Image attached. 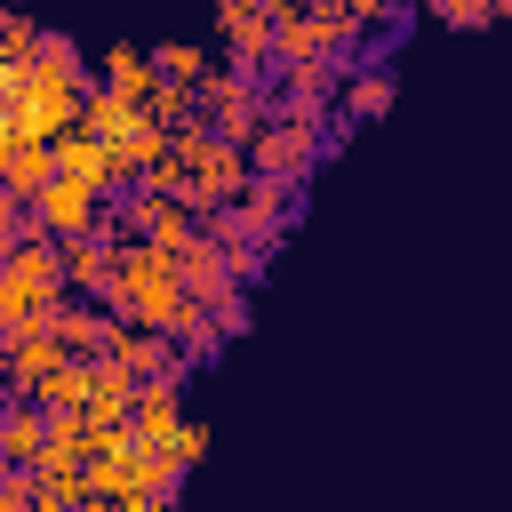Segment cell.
<instances>
[{
	"instance_id": "obj_11",
	"label": "cell",
	"mask_w": 512,
	"mask_h": 512,
	"mask_svg": "<svg viewBox=\"0 0 512 512\" xmlns=\"http://www.w3.org/2000/svg\"><path fill=\"white\" fill-rule=\"evenodd\" d=\"M392 88H400V80H392V64H360V56H352V64H344V104H336V112L360 128V120L392 112Z\"/></svg>"
},
{
	"instance_id": "obj_12",
	"label": "cell",
	"mask_w": 512,
	"mask_h": 512,
	"mask_svg": "<svg viewBox=\"0 0 512 512\" xmlns=\"http://www.w3.org/2000/svg\"><path fill=\"white\" fill-rule=\"evenodd\" d=\"M128 400H136V376H128L112 352H96V376H88V400H80V408L112 432V424H128Z\"/></svg>"
},
{
	"instance_id": "obj_1",
	"label": "cell",
	"mask_w": 512,
	"mask_h": 512,
	"mask_svg": "<svg viewBox=\"0 0 512 512\" xmlns=\"http://www.w3.org/2000/svg\"><path fill=\"white\" fill-rule=\"evenodd\" d=\"M176 152H184V200L208 216L224 208L240 184H248V144L216 136V128H176Z\"/></svg>"
},
{
	"instance_id": "obj_5",
	"label": "cell",
	"mask_w": 512,
	"mask_h": 512,
	"mask_svg": "<svg viewBox=\"0 0 512 512\" xmlns=\"http://www.w3.org/2000/svg\"><path fill=\"white\" fill-rule=\"evenodd\" d=\"M216 40H224V56L248 80H264V64H272V8L264 0H216Z\"/></svg>"
},
{
	"instance_id": "obj_7",
	"label": "cell",
	"mask_w": 512,
	"mask_h": 512,
	"mask_svg": "<svg viewBox=\"0 0 512 512\" xmlns=\"http://www.w3.org/2000/svg\"><path fill=\"white\" fill-rule=\"evenodd\" d=\"M32 216H40V232H56V240H64V232H88V224L104 216V192L56 168V176H48L40 192H32Z\"/></svg>"
},
{
	"instance_id": "obj_13",
	"label": "cell",
	"mask_w": 512,
	"mask_h": 512,
	"mask_svg": "<svg viewBox=\"0 0 512 512\" xmlns=\"http://www.w3.org/2000/svg\"><path fill=\"white\" fill-rule=\"evenodd\" d=\"M48 176H56V144H48V136H16L8 160H0V184H8L16 200H32Z\"/></svg>"
},
{
	"instance_id": "obj_16",
	"label": "cell",
	"mask_w": 512,
	"mask_h": 512,
	"mask_svg": "<svg viewBox=\"0 0 512 512\" xmlns=\"http://www.w3.org/2000/svg\"><path fill=\"white\" fill-rule=\"evenodd\" d=\"M32 72H48V80H72L80 96H88V80H96V72L80 64V48H72V32H40V40H32Z\"/></svg>"
},
{
	"instance_id": "obj_23",
	"label": "cell",
	"mask_w": 512,
	"mask_h": 512,
	"mask_svg": "<svg viewBox=\"0 0 512 512\" xmlns=\"http://www.w3.org/2000/svg\"><path fill=\"white\" fill-rule=\"evenodd\" d=\"M24 80H32V56H16V48H0V104H8V96H16Z\"/></svg>"
},
{
	"instance_id": "obj_18",
	"label": "cell",
	"mask_w": 512,
	"mask_h": 512,
	"mask_svg": "<svg viewBox=\"0 0 512 512\" xmlns=\"http://www.w3.org/2000/svg\"><path fill=\"white\" fill-rule=\"evenodd\" d=\"M200 456H208V424H192V416H184V424L160 440V464H168V472H192Z\"/></svg>"
},
{
	"instance_id": "obj_21",
	"label": "cell",
	"mask_w": 512,
	"mask_h": 512,
	"mask_svg": "<svg viewBox=\"0 0 512 512\" xmlns=\"http://www.w3.org/2000/svg\"><path fill=\"white\" fill-rule=\"evenodd\" d=\"M32 40H40V24H32L24 8H0V48H16V56H32Z\"/></svg>"
},
{
	"instance_id": "obj_26",
	"label": "cell",
	"mask_w": 512,
	"mask_h": 512,
	"mask_svg": "<svg viewBox=\"0 0 512 512\" xmlns=\"http://www.w3.org/2000/svg\"><path fill=\"white\" fill-rule=\"evenodd\" d=\"M488 8H496V16H512V0H488Z\"/></svg>"
},
{
	"instance_id": "obj_10",
	"label": "cell",
	"mask_w": 512,
	"mask_h": 512,
	"mask_svg": "<svg viewBox=\"0 0 512 512\" xmlns=\"http://www.w3.org/2000/svg\"><path fill=\"white\" fill-rule=\"evenodd\" d=\"M40 448H48V408L32 392H8L0 400V456L8 464H40Z\"/></svg>"
},
{
	"instance_id": "obj_22",
	"label": "cell",
	"mask_w": 512,
	"mask_h": 512,
	"mask_svg": "<svg viewBox=\"0 0 512 512\" xmlns=\"http://www.w3.org/2000/svg\"><path fill=\"white\" fill-rule=\"evenodd\" d=\"M424 8H432L440 24H488V16H496L488 0H424Z\"/></svg>"
},
{
	"instance_id": "obj_24",
	"label": "cell",
	"mask_w": 512,
	"mask_h": 512,
	"mask_svg": "<svg viewBox=\"0 0 512 512\" xmlns=\"http://www.w3.org/2000/svg\"><path fill=\"white\" fill-rule=\"evenodd\" d=\"M8 144H16V120H8V104H0V160H8Z\"/></svg>"
},
{
	"instance_id": "obj_9",
	"label": "cell",
	"mask_w": 512,
	"mask_h": 512,
	"mask_svg": "<svg viewBox=\"0 0 512 512\" xmlns=\"http://www.w3.org/2000/svg\"><path fill=\"white\" fill-rule=\"evenodd\" d=\"M184 424V400H176V376H144L136 384V400H128V432L144 440V448H160L168 432Z\"/></svg>"
},
{
	"instance_id": "obj_20",
	"label": "cell",
	"mask_w": 512,
	"mask_h": 512,
	"mask_svg": "<svg viewBox=\"0 0 512 512\" xmlns=\"http://www.w3.org/2000/svg\"><path fill=\"white\" fill-rule=\"evenodd\" d=\"M40 232V216H32V200H16L8 184H0V256L16 248V240H32Z\"/></svg>"
},
{
	"instance_id": "obj_27",
	"label": "cell",
	"mask_w": 512,
	"mask_h": 512,
	"mask_svg": "<svg viewBox=\"0 0 512 512\" xmlns=\"http://www.w3.org/2000/svg\"><path fill=\"white\" fill-rule=\"evenodd\" d=\"M0 464H8V456H0Z\"/></svg>"
},
{
	"instance_id": "obj_2",
	"label": "cell",
	"mask_w": 512,
	"mask_h": 512,
	"mask_svg": "<svg viewBox=\"0 0 512 512\" xmlns=\"http://www.w3.org/2000/svg\"><path fill=\"white\" fill-rule=\"evenodd\" d=\"M192 96H200V120H208L216 136H232V144H248V136H256V120H264V96H272V88H264V80H248L240 64H224V72L208 64Z\"/></svg>"
},
{
	"instance_id": "obj_19",
	"label": "cell",
	"mask_w": 512,
	"mask_h": 512,
	"mask_svg": "<svg viewBox=\"0 0 512 512\" xmlns=\"http://www.w3.org/2000/svg\"><path fill=\"white\" fill-rule=\"evenodd\" d=\"M344 8H352V24H360V48H368L376 32L392 40V32L408 24V8H400V0H344Z\"/></svg>"
},
{
	"instance_id": "obj_14",
	"label": "cell",
	"mask_w": 512,
	"mask_h": 512,
	"mask_svg": "<svg viewBox=\"0 0 512 512\" xmlns=\"http://www.w3.org/2000/svg\"><path fill=\"white\" fill-rule=\"evenodd\" d=\"M96 80H104V88H120V96H136V104L160 88V72H152V48H128V40H120V48H104V72H96Z\"/></svg>"
},
{
	"instance_id": "obj_6",
	"label": "cell",
	"mask_w": 512,
	"mask_h": 512,
	"mask_svg": "<svg viewBox=\"0 0 512 512\" xmlns=\"http://www.w3.org/2000/svg\"><path fill=\"white\" fill-rule=\"evenodd\" d=\"M104 352H112V360H120L136 384H144V376H176V384H184V368H192V352H184L176 336H160V328H136V320H120Z\"/></svg>"
},
{
	"instance_id": "obj_15",
	"label": "cell",
	"mask_w": 512,
	"mask_h": 512,
	"mask_svg": "<svg viewBox=\"0 0 512 512\" xmlns=\"http://www.w3.org/2000/svg\"><path fill=\"white\" fill-rule=\"evenodd\" d=\"M56 360H64V344H56L48 328H32V336H16V344H8V384H16V392H32Z\"/></svg>"
},
{
	"instance_id": "obj_4",
	"label": "cell",
	"mask_w": 512,
	"mask_h": 512,
	"mask_svg": "<svg viewBox=\"0 0 512 512\" xmlns=\"http://www.w3.org/2000/svg\"><path fill=\"white\" fill-rule=\"evenodd\" d=\"M8 120H16V136H64V128H80V88L72 80H48V72H32L16 96H8Z\"/></svg>"
},
{
	"instance_id": "obj_8",
	"label": "cell",
	"mask_w": 512,
	"mask_h": 512,
	"mask_svg": "<svg viewBox=\"0 0 512 512\" xmlns=\"http://www.w3.org/2000/svg\"><path fill=\"white\" fill-rule=\"evenodd\" d=\"M56 248H64V288L72 296H104L112 288V232L88 224V232H64Z\"/></svg>"
},
{
	"instance_id": "obj_3",
	"label": "cell",
	"mask_w": 512,
	"mask_h": 512,
	"mask_svg": "<svg viewBox=\"0 0 512 512\" xmlns=\"http://www.w3.org/2000/svg\"><path fill=\"white\" fill-rule=\"evenodd\" d=\"M320 128H304V120H280V112H264L256 120V136H248V176H312L320 168Z\"/></svg>"
},
{
	"instance_id": "obj_25",
	"label": "cell",
	"mask_w": 512,
	"mask_h": 512,
	"mask_svg": "<svg viewBox=\"0 0 512 512\" xmlns=\"http://www.w3.org/2000/svg\"><path fill=\"white\" fill-rule=\"evenodd\" d=\"M264 8H272V16H288V8H304V0H264Z\"/></svg>"
},
{
	"instance_id": "obj_17",
	"label": "cell",
	"mask_w": 512,
	"mask_h": 512,
	"mask_svg": "<svg viewBox=\"0 0 512 512\" xmlns=\"http://www.w3.org/2000/svg\"><path fill=\"white\" fill-rule=\"evenodd\" d=\"M152 72H160L168 88H200V72H208V48H192V40H168V48H152Z\"/></svg>"
}]
</instances>
